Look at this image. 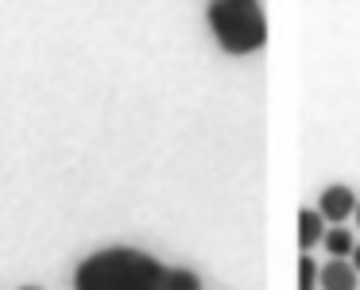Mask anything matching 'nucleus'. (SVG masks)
Listing matches in <instances>:
<instances>
[{
    "instance_id": "obj_1",
    "label": "nucleus",
    "mask_w": 360,
    "mask_h": 290,
    "mask_svg": "<svg viewBox=\"0 0 360 290\" xmlns=\"http://www.w3.org/2000/svg\"><path fill=\"white\" fill-rule=\"evenodd\" d=\"M171 267L140 248H101L74 271V290H167Z\"/></svg>"
},
{
    "instance_id": "obj_9",
    "label": "nucleus",
    "mask_w": 360,
    "mask_h": 290,
    "mask_svg": "<svg viewBox=\"0 0 360 290\" xmlns=\"http://www.w3.org/2000/svg\"><path fill=\"white\" fill-rule=\"evenodd\" d=\"M352 267H356V271H360V244H356V248H352Z\"/></svg>"
},
{
    "instance_id": "obj_10",
    "label": "nucleus",
    "mask_w": 360,
    "mask_h": 290,
    "mask_svg": "<svg viewBox=\"0 0 360 290\" xmlns=\"http://www.w3.org/2000/svg\"><path fill=\"white\" fill-rule=\"evenodd\" d=\"M20 290H43V286H20Z\"/></svg>"
},
{
    "instance_id": "obj_5",
    "label": "nucleus",
    "mask_w": 360,
    "mask_h": 290,
    "mask_svg": "<svg viewBox=\"0 0 360 290\" xmlns=\"http://www.w3.org/2000/svg\"><path fill=\"white\" fill-rule=\"evenodd\" d=\"M326 217L318 209H298V248L310 251L318 240H326Z\"/></svg>"
},
{
    "instance_id": "obj_11",
    "label": "nucleus",
    "mask_w": 360,
    "mask_h": 290,
    "mask_svg": "<svg viewBox=\"0 0 360 290\" xmlns=\"http://www.w3.org/2000/svg\"><path fill=\"white\" fill-rule=\"evenodd\" d=\"M356 225H360V205H356Z\"/></svg>"
},
{
    "instance_id": "obj_2",
    "label": "nucleus",
    "mask_w": 360,
    "mask_h": 290,
    "mask_svg": "<svg viewBox=\"0 0 360 290\" xmlns=\"http://www.w3.org/2000/svg\"><path fill=\"white\" fill-rule=\"evenodd\" d=\"M205 20L225 55H252L267 43V16L259 0H210Z\"/></svg>"
},
{
    "instance_id": "obj_4",
    "label": "nucleus",
    "mask_w": 360,
    "mask_h": 290,
    "mask_svg": "<svg viewBox=\"0 0 360 290\" xmlns=\"http://www.w3.org/2000/svg\"><path fill=\"white\" fill-rule=\"evenodd\" d=\"M321 290H356V267H349L345 259H329L318 271Z\"/></svg>"
},
{
    "instance_id": "obj_8",
    "label": "nucleus",
    "mask_w": 360,
    "mask_h": 290,
    "mask_svg": "<svg viewBox=\"0 0 360 290\" xmlns=\"http://www.w3.org/2000/svg\"><path fill=\"white\" fill-rule=\"evenodd\" d=\"M314 282H318V263L310 259V251H302V259H298V290H314Z\"/></svg>"
},
{
    "instance_id": "obj_3",
    "label": "nucleus",
    "mask_w": 360,
    "mask_h": 290,
    "mask_svg": "<svg viewBox=\"0 0 360 290\" xmlns=\"http://www.w3.org/2000/svg\"><path fill=\"white\" fill-rule=\"evenodd\" d=\"M360 197L352 194L349 186H326L318 197V213L329 220V225H345L349 220V213H356Z\"/></svg>"
},
{
    "instance_id": "obj_6",
    "label": "nucleus",
    "mask_w": 360,
    "mask_h": 290,
    "mask_svg": "<svg viewBox=\"0 0 360 290\" xmlns=\"http://www.w3.org/2000/svg\"><path fill=\"white\" fill-rule=\"evenodd\" d=\"M321 244H326V251H329L333 259L352 256V248H356V244H352V236H349V228H341V225H333V228H329V232H326V240H321Z\"/></svg>"
},
{
    "instance_id": "obj_7",
    "label": "nucleus",
    "mask_w": 360,
    "mask_h": 290,
    "mask_svg": "<svg viewBox=\"0 0 360 290\" xmlns=\"http://www.w3.org/2000/svg\"><path fill=\"white\" fill-rule=\"evenodd\" d=\"M167 290H202V279H198V271H190V267H171Z\"/></svg>"
}]
</instances>
